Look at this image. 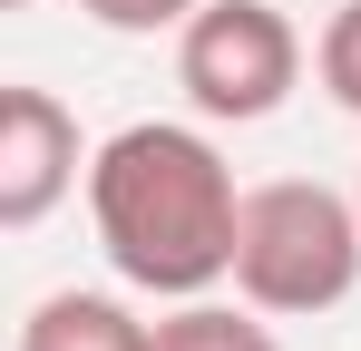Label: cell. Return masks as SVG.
Listing matches in <instances>:
<instances>
[{
  "instance_id": "1",
  "label": "cell",
  "mask_w": 361,
  "mask_h": 351,
  "mask_svg": "<svg viewBox=\"0 0 361 351\" xmlns=\"http://www.w3.org/2000/svg\"><path fill=\"white\" fill-rule=\"evenodd\" d=\"M88 225H98V254L118 264V283L157 292V302H195V292L235 283L244 185L205 127L137 117L88 156Z\"/></svg>"
},
{
  "instance_id": "2",
  "label": "cell",
  "mask_w": 361,
  "mask_h": 351,
  "mask_svg": "<svg viewBox=\"0 0 361 351\" xmlns=\"http://www.w3.org/2000/svg\"><path fill=\"white\" fill-rule=\"evenodd\" d=\"M361 283V195H332L312 176H274L244 185V225H235V292L274 322L302 312H342Z\"/></svg>"
},
{
  "instance_id": "3",
  "label": "cell",
  "mask_w": 361,
  "mask_h": 351,
  "mask_svg": "<svg viewBox=\"0 0 361 351\" xmlns=\"http://www.w3.org/2000/svg\"><path fill=\"white\" fill-rule=\"evenodd\" d=\"M176 88L215 127H254L302 88V30L274 0H205L176 30Z\"/></svg>"
},
{
  "instance_id": "4",
  "label": "cell",
  "mask_w": 361,
  "mask_h": 351,
  "mask_svg": "<svg viewBox=\"0 0 361 351\" xmlns=\"http://www.w3.org/2000/svg\"><path fill=\"white\" fill-rule=\"evenodd\" d=\"M78 117L49 88H0V225L30 234L59 215V195L78 185Z\"/></svg>"
},
{
  "instance_id": "5",
  "label": "cell",
  "mask_w": 361,
  "mask_h": 351,
  "mask_svg": "<svg viewBox=\"0 0 361 351\" xmlns=\"http://www.w3.org/2000/svg\"><path fill=\"white\" fill-rule=\"evenodd\" d=\"M20 351H157V322H137L118 292H39L30 322H20Z\"/></svg>"
},
{
  "instance_id": "6",
  "label": "cell",
  "mask_w": 361,
  "mask_h": 351,
  "mask_svg": "<svg viewBox=\"0 0 361 351\" xmlns=\"http://www.w3.org/2000/svg\"><path fill=\"white\" fill-rule=\"evenodd\" d=\"M157 351H283V342H274V312H254V302L235 312V302L195 292V302H176L157 322Z\"/></svg>"
},
{
  "instance_id": "7",
  "label": "cell",
  "mask_w": 361,
  "mask_h": 351,
  "mask_svg": "<svg viewBox=\"0 0 361 351\" xmlns=\"http://www.w3.org/2000/svg\"><path fill=\"white\" fill-rule=\"evenodd\" d=\"M312 68H322L332 108H352V117H361V0H342V10L322 20V39H312Z\"/></svg>"
},
{
  "instance_id": "8",
  "label": "cell",
  "mask_w": 361,
  "mask_h": 351,
  "mask_svg": "<svg viewBox=\"0 0 361 351\" xmlns=\"http://www.w3.org/2000/svg\"><path fill=\"white\" fill-rule=\"evenodd\" d=\"M98 30H118V39H157V30H185L205 0H78Z\"/></svg>"
},
{
  "instance_id": "9",
  "label": "cell",
  "mask_w": 361,
  "mask_h": 351,
  "mask_svg": "<svg viewBox=\"0 0 361 351\" xmlns=\"http://www.w3.org/2000/svg\"><path fill=\"white\" fill-rule=\"evenodd\" d=\"M0 10H39V0H0Z\"/></svg>"
},
{
  "instance_id": "10",
  "label": "cell",
  "mask_w": 361,
  "mask_h": 351,
  "mask_svg": "<svg viewBox=\"0 0 361 351\" xmlns=\"http://www.w3.org/2000/svg\"><path fill=\"white\" fill-rule=\"evenodd\" d=\"M352 195H361V176H352Z\"/></svg>"
}]
</instances>
